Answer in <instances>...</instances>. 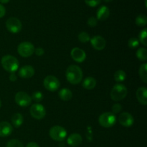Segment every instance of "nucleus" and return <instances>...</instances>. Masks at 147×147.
Instances as JSON below:
<instances>
[{
	"instance_id": "1",
	"label": "nucleus",
	"mask_w": 147,
	"mask_h": 147,
	"mask_svg": "<svg viewBox=\"0 0 147 147\" xmlns=\"http://www.w3.org/2000/svg\"><path fill=\"white\" fill-rule=\"evenodd\" d=\"M66 78L73 85H77L81 82L83 78V71L81 68L76 65H71L66 70Z\"/></svg>"
},
{
	"instance_id": "2",
	"label": "nucleus",
	"mask_w": 147,
	"mask_h": 147,
	"mask_svg": "<svg viewBox=\"0 0 147 147\" xmlns=\"http://www.w3.org/2000/svg\"><path fill=\"white\" fill-rule=\"evenodd\" d=\"M1 63L3 68L7 70V72H9V73H14L18 70L19 67H20V63H19L18 60L15 57L9 55L2 57Z\"/></svg>"
},
{
	"instance_id": "3",
	"label": "nucleus",
	"mask_w": 147,
	"mask_h": 147,
	"mask_svg": "<svg viewBox=\"0 0 147 147\" xmlns=\"http://www.w3.org/2000/svg\"><path fill=\"white\" fill-rule=\"evenodd\" d=\"M128 93L127 88L123 84L115 85L111 91V98L114 101H119L126 97Z\"/></svg>"
},
{
	"instance_id": "4",
	"label": "nucleus",
	"mask_w": 147,
	"mask_h": 147,
	"mask_svg": "<svg viewBox=\"0 0 147 147\" xmlns=\"http://www.w3.org/2000/svg\"><path fill=\"white\" fill-rule=\"evenodd\" d=\"M99 124L104 128H110L114 126L116 122V117L111 112H106L99 116Z\"/></svg>"
},
{
	"instance_id": "5",
	"label": "nucleus",
	"mask_w": 147,
	"mask_h": 147,
	"mask_svg": "<svg viewBox=\"0 0 147 147\" xmlns=\"http://www.w3.org/2000/svg\"><path fill=\"white\" fill-rule=\"evenodd\" d=\"M49 134L54 141L63 142L67 136V131L60 126H54L50 129Z\"/></svg>"
},
{
	"instance_id": "6",
	"label": "nucleus",
	"mask_w": 147,
	"mask_h": 147,
	"mask_svg": "<svg viewBox=\"0 0 147 147\" xmlns=\"http://www.w3.org/2000/svg\"><path fill=\"white\" fill-rule=\"evenodd\" d=\"M34 47L30 42H23L17 47V52L19 55L23 57H29L34 53Z\"/></svg>"
},
{
	"instance_id": "7",
	"label": "nucleus",
	"mask_w": 147,
	"mask_h": 147,
	"mask_svg": "<svg viewBox=\"0 0 147 147\" xmlns=\"http://www.w3.org/2000/svg\"><path fill=\"white\" fill-rule=\"evenodd\" d=\"M6 27L7 30L13 34H17L21 31L22 28V24L21 21L17 17H9L6 22Z\"/></svg>"
},
{
	"instance_id": "8",
	"label": "nucleus",
	"mask_w": 147,
	"mask_h": 147,
	"mask_svg": "<svg viewBox=\"0 0 147 147\" xmlns=\"http://www.w3.org/2000/svg\"><path fill=\"white\" fill-rule=\"evenodd\" d=\"M45 88L47 90L51 92H55L57 90L60 88V83L58 79L53 76H48L44 79L43 81Z\"/></svg>"
},
{
	"instance_id": "9",
	"label": "nucleus",
	"mask_w": 147,
	"mask_h": 147,
	"mask_svg": "<svg viewBox=\"0 0 147 147\" xmlns=\"http://www.w3.org/2000/svg\"><path fill=\"white\" fill-rule=\"evenodd\" d=\"M30 112L31 116L34 119L41 120L45 116L46 111L44 106L40 103H34L30 107Z\"/></svg>"
},
{
	"instance_id": "10",
	"label": "nucleus",
	"mask_w": 147,
	"mask_h": 147,
	"mask_svg": "<svg viewBox=\"0 0 147 147\" xmlns=\"http://www.w3.org/2000/svg\"><path fill=\"white\" fill-rule=\"evenodd\" d=\"M14 100H15L17 104L22 107H27V106H30L32 102L31 96L23 91H20L16 93Z\"/></svg>"
},
{
	"instance_id": "11",
	"label": "nucleus",
	"mask_w": 147,
	"mask_h": 147,
	"mask_svg": "<svg viewBox=\"0 0 147 147\" xmlns=\"http://www.w3.org/2000/svg\"><path fill=\"white\" fill-rule=\"evenodd\" d=\"M119 121L124 127H131L134 123V119L131 113L123 112L119 115Z\"/></svg>"
},
{
	"instance_id": "12",
	"label": "nucleus",
	"mask_w": 147,
	"mask_h": 147,
	"mask_svg": "<svg viewBox=\"0 0 147 147\" xmlns=\"http://www.w3.org/2000/svg\"><path fill=\"white\" fill-rule=\"evenodd\" d=\"M70 55H71V57L75 61L79 63H83L86 58V54L84 50L80 48H78V47L73 48L71 50Z\"/></svg>"
},
{
	"instance_id": "13",
	"label": "nucleus",
	"mask_w": 147,
	"mask_h": 147,
	"mask_svg": "<svg viewBox=\"0 0 147 147\" xmlns=\"http://www.w3.org/2000/svg\"><path fill=\"white\" fill-rule=\"evenodd\" d=\"M90 41L93 48L96 49V50H98V51L103 50L106 47V40L101 36H95L93 38L90 39Z\"/></svg>"
},
{
	"instance_id": "14",
	"label": "nucleus",
	"mask_w": 147,
	"mask_h": 147,
	"mask_svg": "<svg viewBox=\"0 0 147 147\" xmlns=\"http://www.w3.org/2000/svg\"><path fill=\"white\" fill-rule=\"evenodd\" d=\"M13 131V127L9 122H0V137H7L11 135Z\"/></svg>"
},
{
	"instance_id": "15",
	"label": "nucleus",
	"mask_w": 147,
	"mask_h": 147,
	"mask_svg": "<svg viewBox=\"0 0 147 147\" xmlns=\"http://www.w3.org/2000/svg\"><path fill=\"white\" fill-rule=\"evenodd\" d=\"M34 75V69L31 65H24L19 70V76L22 78H30Z\"/></svg>"
},
{
	"instance_id": "16",
	"label": "nucleus",
	"mask_w": 147,
	"mask_h": 147,
	"mask_svg": "<svg viewBox=\"0 0 147 147\" xmlns=\"http://www.w3.org/2000/svg\"><path fill=\"white\" fill-rule=\"evenodd\" d=\"M83 142V138L79 134H72L67 139V144L72 147H77L80 146Z\"/></svg>"
},
{
	"instance_id": "17",
	"label": "nucleus",
	"mask_w": 147,
	"mask_h": 147,
	"mask_svg": "<svg viewBox=\"0 0 147 147\" xmlns=\"http://www.w3.org/2000/svg\"><path fill=\"white\" fill-rule=\"evenodd\" d=\"M136 98L139 103L146 106L147 104V89L146 87H141L136 91Z\"/></svg>"
},
{
	"instance_id": "18",
	"label": "nucleus",
	"mask_w": 147,
	"mask_h": 147,
	"mask_svg": "<svg viewBox=\"0 0 147 147\" xmlns=\"http://www.w3.org/2000/svg\"><path fill=\"white\" fill-rule=\"evenodd\" d=\"M109 15H110V10H109V7H107L106 6H101L98 9L96 19L100 20V21H104L109 18Z\"/></svg>"
},
{
	"instance_id": "19",
	"label": "nucleus",
	"mask_w": 147,
	"mask_h": 147,
	"mask_svg": "<svg viewBox=\"0 0 147 147\" xmlns=\"http://www.w3.org/2000/svg\"><path fill=\"white\" fill-rule=\"evenodd\" d=\"M59 97L61 100H64V101H68V100H71L73 98V93H72L71 90L68 88H62L61 90L59 91Z\"/></svg>"
},
{
	"instance_id": "20",
	"label": "nucleus",
	"mask_w": 147,
	"mask_h": 147,
	"mask_svg": "<svg viewBox=\"0 0 147 147\" xmlns=\"http://www.w3.org/2000/svg\"><path fill=\"white\" fill-rule=\"evenodd\" d=\"M96 86V80L93 77H88L83 82V87L87 90H92Z\"/></svg>"
},
{
	"instance_id": "21",
	"label": "nucleus",
	"mask_w": 147,
	"mask_h": 147,
	"mask_svg": "<svg viewBox=\"0 0 147 147\" xmlns=\"http://www.w3.org/2000/svg\"><path fill=\"white\" fill-rule=\"evenodd\" d=\"M24 121V118L21 113H15L11 117V123L15 128H19L22 125Z\"/></svg>"
},
{
	"instance_id": "22",
	"label": "nucleus",
	"mask_w": 147,
	"mask_h": 147,
	"mask_svg": "<svg viewBox=\"0 0 147 147\" xmlns=\"http://www.w3.org/2000/svg\"><path fill=\"white\" fill-rule=\"evenodd\" d=\"M147 64L146 63H144L140 66V69H139V76H140L141 79L144 83H147Z\"/></svg>"
},
{
	"instance_id": "23",
	"label": "nucleus",
	"mask_w": 147,
	"mask_h": 147,
	"mask_svg": "<svg viewBox=\"0 0 147 147\" xmlns=\"http://www.w3.org/2000/svg\"><path fill=\"white\" fill-rule=\"evenodd\" d=\"M135 23L139 27H144L147 24V17L145 14H139L136 17Z\"/></svg>"
},
{
	"instance_id": "24",
	"label": "nucleus",
	"mask_w": 147,
	"mask_h": 147,
	"mask_svg": "<svg viewBox=\"0 0 147 147\" xmlns=\"http://www.w3.org/2000/svg\"><path fill=\"white\" fill-rule=\"evenodd\" d=\"M136 57L142 61H146L147 60V50L146 49L141 47L136 51Z\"/></svg>"
},
{
	"instance_id": "25",
	"label": "nucleus",
	"mask_w": 147,
	"mask_h": 147,
	"mask_svg": "<svg viewBox=\"0 0 147 147\" xmlns=\"http://www.w3.org/2000/svg\"><path fill=\"white\" fill-rule=\"evenodd\" d=\"M126 74L123 70H117L114 73V79L116 82H123L126 80Z\"/></svg>"
},
{
	"instance_id": "26",
	"label": "nucleus",
	"mask_w": 147,
	"mask_h": 147,
	"mask_svg": "<svg viewBox=\"0 0 147 147\" xmlns=\"http://www.w3.org/2000/svg\"><path fill=\"white\" fill-rule=\"evenodd\" d=\"M139 42H142V45L144 46H147V30L144 28L140 32L139 35Z\"/></svg>"
},
{
	"instance_id": "27",
	"label": "nucleus",
	"mask_w": 147,
	"mask_h": 147,
	"mask_svg": "<svg viewBox=\"0 0 147 147\" xmlns=\"http://www.w3.org/2000/svg\"><path fill=\"white\" fill-rule=\"evenodd\" d=\"M78 37L79 41L83 43L88 42H89L90 40V35L87 32H80L78 34Z\"/></svg>"
},
{
	"instance_id": "28",
	"label": "nucleus",
	"mask_w": 147,
	"mask_h": 147,
	"mask_svg": "<svg viewBox=\"0 0 147 147\" xmlns=\"http://www.w3.org/2000/svg\"><path fill=\"white\" fill-rule=\"evenodd\" d=\"M6 147H24V145L17 139H11L7 142Z\"/></svg>"
},
{
	"instance_id": "29",
	"label": "nucleus",
	"mask_w": 147,
	"mask_h": 147,
	"mask_svg": "<svg viewBox=\"0 0 147 147\" xmlns=\"http://www.w3.org/2000/svg\"><path fill=\"white\" fill-rule=\"evenodd\" d=\"M139 43L140 42H139V40L137 38H136V37H131L128 41V45H129V47L130 48L135 49L139 47Z\"/></svg>"
},
{
	"instance_id": "30",
	"label": "nucleus",
	"mask_w": 147,
	"mask_h": 147,
	"mask_svg": "<svg viewBox=\"0 0 147 147\" xmlns=\"http://www.w3.org/2000/svg\"><path fill=\"white\" fill-rule=\"evenodd\" d=\"M31 98L34 101L39 103V102L42 101L43 99V94L40 91H34L32 93L31 96Z\"/></svg>"
},
{
	"instance_id": "31",
	"label": "nucleus",
	"mask_w": 147,
	"mask_h": 147,
	"mask_svg": "<svg viewBox=\"0 0 147 147\" xmlns=\"http://www.w3.org/2000/svg\"><path fill=\"white\" fill-rule=\"evenodd\" d=\"M86 4L90 7H95L99 5L101 0H84Z\"/></svg>"
},
{
	"instance_id": "32",
	"label": "nucleus",
	"mask_w": 147,
	"mask_h": 147,
	"mask_svg": "<svg viewBox=\"0 0 147 147\" xmlns=\"http://www.w3.org/2000/svg\"><path fill=\"white\" fill-rule=\"evenodd\" d=\"M112 113L113 114H117V113H120L121 111L122 110V106L120 103H115L111 108Z\"/></svg>"
},
{
	"instance_id": "33",
	"label": "nucleus",
	"mask_w": 147,
	"mask_h": 147,
	"mask_svg": "<svg viewBox=\"0 0 147 147\" xmlns=\"http://www.w3.org/2000/svg\"><path fill=\"white\" fill-rule=\"evenodd\" d=\"M98 24V20L96 17H89L88 20V25L90 27H94L97 25Z\"/></svg>"
},
{
	"instance_id": "34",
	"label": "nucleus",
	"mask_w": 147,
	"mask_h": 147,
	"mask_svg": "<svg viewBox=\"0 0 147 147\" xmlns=\"http://www.w3.org/2000/svg\"><path fill=\"white\" fill-rule=\"evenodd\" d=\"M34 53L37 56H42L45 53V50L42 47H37L34 49Z\"/></svg>"
},
{
	"instance_id": "35",
	"label": "nucleus",
	"mask_w": 147,
	"mask_h": 147,
	"mask_svg": "<svg viewBox=\"0 0 147 147\" xmlns=\"http://www.w3.org/2000/svg\"><path fill=\"white\" fill-rule=\"evenodd\" d=\"M6 14V9L5 7L2 5V4H0V18L4 17Z\"/></svg>"
},
{
	"instance_id": "36",
	"label": "nucleus",
	"mask_w": 147,
	"mask_h": 147,
	"mask_svg": "<svg viewBox=\"0 0 147 147\" xmlns=\"http://www.w3.org/2000/svg\"><path fill=\"white\" fill-rule=\"evenodd\" d=\"M9 80L11 81L14 82L17 80V77L16 76V74L14 73H11V74L9 75Z\"/></svg>"
},
{
	"instance_id": "37",
	"label": "nucleus",
	"mask_w": 147,
	"mask_h": 147,
	"mask_svg": "<svg viewBox=\"0 0 147 147\" xmlns=\"http://www.w3.org/2000/svg\"><path fill=\"white\" fill-rule=\"evenodd\" d=\"M26 147H40L39 145L37 144L36 142H30V143L27 144V146Z\"/></svg>"
},
{
	"instance_id": "38",
	"label": "nucleus",
	"mask_w": 147,
	"mask_h": 147,
	"mask_svg": "<svg viewBox=\"0 0 147 147\" xmlns=\"http://www.w3.org/2000/svg\"><path fill=\"white\" fill-rule=\"evenodd\" d=\"M10 0H0V2L2 3V4H7L9 1Z\"/></svg>"
},
{
	"instance_id": "39",
	"label": "nucleus",
	"mask_w": 147,
	"mask_h": 147,
	"mask_svg": "<svg viewBox=\"0 0 147 147\" xmlns=\"http://www.w3.org/2000/svg\"><path fill=\"white\" fill-rule=\"evenodd\" d=\"M104 1H106V2H110V1H113V0H104Z\"/></svg>"
},
{
	"instance_id": "40",
	"label": "nucleus",
	"mask_w": 147,
	"mask_h": 147,
	"mask_svg": "<svg viewBox=\"0 0 147 147\" xmlns=\"http://www.w3.org/2000/svg\"><path fill=\"white\" fill-rule=\"evenodd\" d=\"M1 100H0V108H1Z\"/></svg>"
}]
</instances>
